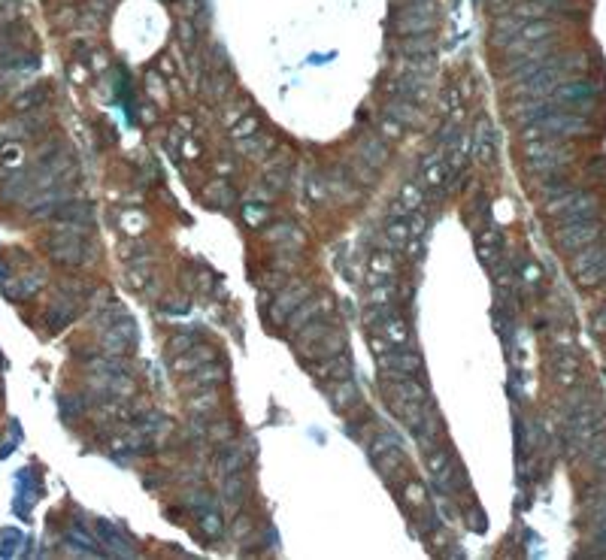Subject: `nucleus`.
Listing matches in <instances>:
<instances>
[{
  "label": "nucleus",
  "instance_id": "1",
  "mask_svg": "<svg viewBox=\"0 0 606 560\" xmlns=\"http://www.w3.org/2000/svg\"><path fill=\"white\" fill-rule=\"evenodd\" d=\"M600 221H573V224H558V228L552 230V239H555V248H558L561 255H573L579 252L582 246H588V242H594L597 237H600Z\"/></svg>",
  "mask_w": 606,
  "mask_h": 560
},
{
  "label": "nucleus",
  "instance_id": "2",
  "mask_svg": "<svg viewBox=\"0 0 606 560\" xmlns=\"http://www.w3.org/2000/svg\"><path fill=\"white\" fill-rule=\"evenodd\" d=\"M376 366L382 373H397V375H416L421 370V355L419 352H397V346L385 355H376Z\"/></svg>",
  "mask_w": 606,
  "mask_h": 560
},
{
  "label": "nucleus",
  "instance_id": "3",
  "mask_svg": "<svg viewBox=\"0 0 606 560\" xmlns=\"http://www.w3.org/2000/svg\"><path fill=\"white\" fill-rule=\"evenodd\" d=\"M382 112L397 119L403 128H421V124H425V112L419 110V103H412V100H406V97H385Z\"/></svg>",
  "mask_w": 606,
  "mask_h": 560
},
{
  "label": "nucleus",
  "instance_id": "4",
  "mask_svg": "<svg viewBox=\"0 0 606 560\" xmlns=\"http://www.w3.org/2000/svg\"><path fill=\"white\" fill-rule=\"evenodd\" d=\"M306 294H310V285H306V282H297V285H292L288 291H282L276 297V303H273V312H270L273 321H288V315L303 303Z\"/></svg>",
  "mask_w": 606,
  "mask_h": 560
},
{
  "label": "nucleus",
  "instance_id": "5",
  "mask_svg": "<svg viewBox=\"0 0 606 560\" xmlns=\"http://www.w3.org/2000/svg\"><path fill=\"white\" fill-rule=\"evenodd\" d=\"M310 370L319 375V379L339 382V379H348V375H352V361H348L346 352H339L334 357H325V364H310Z\"/></svg>",
  "mask_w": 606,
  "mask_h": 560
},
{
  "label": "nucleus",
  "instance_id": "6",
  "mask_svg": "<svg viewBox=\"0 0 606 560\" xmlns=\"http://www.w3.org/2000/svg\"><path fill=\"white\" fill-rule=\"evenodd\" d=\"M330 306H334V297H330V294L319 297V300H310V303H306V300H303V303L297 306L292 315H288V319H292V330H297V328H301V324L312 321V319H319V315H321V312H328Z\"/></svg>",
  "mask_w": 606,
  "mask_h": 560
},
{
  "label": "nucleus",
  "instance_id": "7",
  "mask_svg": "<svg viewBox=\"0 0 606 560\" xmlns=\"http://www.w3.org/2000/svg\"><path fill=\"white\" fill-rule=\"evenodd\" d=\"M328 397L337 412H348V406L358 400V384H355V379H339L334 384H328Z\"/></svg>",
  "mask_w": 606,
  "mask_h": 560
},
{
  "label": "nucleus",
  "instance_id": "8",
  "mask_svg": "<svg viewBox=\"0 0 606 560\" xmlns=\"http://www.w3.org/2000/svg\"><path fill=\"white\" fill-rule=\"evenodd\" d=\"M355 152H358L361 161H367L370 167H382V164L388 161V146H385V139H382L379 133H373V137H364Z\"/></svg>",
  "mask_w": 606,
  "mask_h": 560
},
{
  "label": "nucleus",
  "instance_id": "9",
  "mask_svg": "<svg viewBox=\"0 0 606 560\" xmlns=\"http://www.w3.org/2000/svg\"><path fill=\"white\" fill-rule=\"evenodd\" d=\"M339 352H346V333L337 330V328H330L325 337L319 339V346L310 348V357H334Z\"/></svg>",
  "mask_w": 606,
  "mask_h": 560
},
{
  "label": "nucleus",
  "instance_id": "10",
  "mask_svg": "<svg viewBox=\"0 0 606 560\" xmlns=\"http://www.w3.org/2000/svg\"><path fill=\"white\" fill-rule=\"evenodd\" d=\"M379 330L385 333V339L392 342V346H397V348H403V346H410V342H412L410 324H406V321L401 319V315H392V319H385Z\"/></svg>",
  "mask_w": 606,
  "mask_h": 560
},
{
  "label": "nucleus",
  "instance_id": "11",
  "mask_svg": "<svg viewBox=\"0 0 606 560\" xmlns=\"http://www.w3.org/2000/svg\"><path fill=\"white\" fill-rule=\"evenodd\" d=\"M328 330H330V324H328V321H321V319L306 321V324H301L297 330H292V333H294V346H303V342H319Z\"/></svg>",
  "mask_w": 606,
  "mask_h": 560
},
{
  "label": "nucleus",
  "instance_id": "12",
  "mask_svg": "<svg viewBox=\"0 0 606 560\" xmlns=\"http://www.w3.org/2000/svg\"><path fill=\"white\" fill-rule=\"evenodd\" d=\"M446 173H449V167H446L443 161L425 164V167H421L419 185H421V188H439V185H446Z\"/></svg>",
  "mask_w": 606,
  "mask_h": 560
},
{
  "label": "nucleus",
  "instance_id": "13",
  "mask_svg": "<svg viewBox=\"0 0 606 560\" xmlns=\"http://www.w3.org/2000/svg\"><path fill=\"white\" fill-rule=\"evenodd\" d=\"M225 379H228L225 366H215V370H210V366H197V375L188 382V388H210V384H221Z\"/></svg>",
  "mask_w": 606,
  "mask_h": 560
},
{
  "label": "nucleus",
  "instance_id": "14",
  "mask_svg": "<svg viewBox=\"0 0 606 560\" xmlns=\"http://www.w3.org/2000/svg\"><path fill=\"white\" fill-rule=\"evenodd\" d=\"M119 228L128 233V237H140V233L146 230V215L137 212V209H124L119 215Z\"/></svg>",
  "mask_w": 606,
  "mask_h": 560
},
{
  "label": "nucleus",
  "instance_id": "15",
  "mask_svg": "<svg viewBox=\"0 0 606 560\" xmlns=\"http://www.w3.org/2000/svg\"><path fill=\"white\" fill-rule=\"evenodd\" d=\"M370 273L382 275V279H392V275L397 273V261L392 252H376L370 255Z\"/></svg>",
  "mask_w": 606,
  "mask_h": 560
},
{
  "label": "nucleus",
  "instance_id": "16",
  "mask_svg": "<svg viewBox=\"0 0 606 560\" xmlns=\"http://www.w3.org/2000/svg\"><path fill=\"white\" fill-rule=\"evenodd\" d=\"M403 503H410L412 509H425L428 506V488L421 482H403Z\"/></svg>",
  "mask_w": 606,
  "mask_h": 560
},
{
  "label": "nucleus",
  "instance_id": "17",
  "mask_svg": "<svg viewBox=\"0 0 606 560\" xmlns=\"http://www.w3.org/2000/svg\"><path fill=\"white\" fill-rule=\"evenodd\" d=\"M264 239H267V242H282V246H285V239L303 242L301 230H297L294 224H288V221H282V224H273V228H270L267 233H264Z\"/></svg>",
  "mask_w": 606,
  "mask_h": 560
},
{
  "label": "nucleus",
  "instance_id": "18",
  "mask_svg": "<svg viewBox=\"0 0 606 560\" xmlns=\"http://www.w3.org/2000/svg\"><path fill=\"white\" fill-rule=\"evenodd\" d=\"M470 133H458V137H455V143L449 146V164H452V170H461L464 167V161H467V152H470Z\"/></svg>",
  "mask_w": 606,
  "mask_h": 560
},
{
  "label": "nucleus",
  "instance_id": "19",
  "mask_svg": "<svg viewBox=\"0 0 606 560\" xmlns=\"http://www.w3.org/2000/svg\"><path fill=\"white\" fill-rule=\"evenodd\" d=\"M449 464H452V455H449L446 448H437V446L425 448V466H428L430 475H437L439 470H446Z\"/></svg>",
  "mask_w": 606,
  "mask_h": 560
},
{
  "label": "nucleus",
  "instance_id": "20",
  "mask_svg": "<svg viewBox=\"0 0 606 560\" xmlns=\"http://www.w3.org/2000/svg\"><path fill=\"white\" fill-rule=\"evenodd\" d=\"M185 406H188V412H194V415H206V412H210V409H219L221 403H219V394L206 388L201 397H191Z\"/></svg>",
  "mask_w": 606,
  "mask_h": 560
},
{
  "label": "nucleus",
  "instance_id": "21",
  "mask_svg": "<svg viewBox=\"0 0 606 560\" xmlns=\"http://www.w3.org/2000/svg\"><path fill=\"white\" fill-rule=\"evenodd\" d=\"M385 237H388V242H392V246L401 248L403 242L412 237V233H410V221H406V219H392V221L385 224Z\"/></svg>",
  "mask_w": 606,
  "mask_h": 560
},
{
  "label": "nucleus",
  "instance_id": "22",
  "mask_svg": "<svg viewBox=\"0 0 606 560\" xmlns=\"http://www.w3.org/2000/svg\"><path fill=\"white\" fill-rule=\"evenodd\" d=\"M403 133H406V128H403L401 121L382 112V119H379V137L385 139V143H397V139H403Z\"/></svg>",
  "mask_w": 606,
  "mask_h": 560
},
{
  "label": "nucleus",
  "instance_id": "23",
  "mask_svg": "<svg viewBox=\"0 0 606 560\" xmlns=\"http://www.w3.org/2000/svg\"><path fill=\"white\" fill-rule=\"evenodd\" d=\"M394 294H397V285L388 279L376 282V285H370V294H367V303H394Z\"/></svg>",
  "mask_w": 606,
  "mask_h": 560
},
{
  "label": "nucleus",
  "instance_id": "24",
  "mask_svg": "<svg viewBox=\"0 0 606 560\" xmlns=\"http://www.w3.org/2000/svg\"><path fill=\"white\" fill-rule=\"evenodd\" d=\"M270 219V209L261 206V203H246L243 206V221L249 224V228H258V224H264Z\"/></svg>",
  "mask_w": 606,
  "mask_h": 560
},
{
  "label": "nucleus",
  "instance_id": "25",
  "mask_svg": "<svg viewBox=\"0 0 606 560\" xmlns=\"http://www.w3.org/2000/svg\"><path fill=\"white\" fill-rule=\"evenodd\" d=\"M437 110L443 112V115H449L452 110H458V88H455V85H446L443 91H439V97H437Z\"/></svg>",
  "mask_w": 606,
  "mask_h": 560
},
{
  "label": "nucleus",
  "instance_id": "26",
  "mask_svg": "<svg viewBox=\"0 0 606 560\" xmlns=\"http://www.w3.org/2000/svg\"><path fill=\"white\" fill-rule=\"evenodd\" d=\"M421 197H425V194H421V185H419V182H406V185L401 188V203L410 206V209H419V206H421Z\"/></svg>",
  "mask_w": 606,
  "mask_h": 560
},
{
  "label": "nucleus",
  "instance_id": "27",
  "mask_svg": "<svg viewBox=\"0 0 606 560\" xmlns=\"http://www.w3.org/2000/svg\"><path fill=\"white\" fill-rule=\"evenodd\" d=\"M225 503H228V509L243 503V482L234 479V475H228V482H225Z\"/></svg>",
  "mask_w": 606,
  "mask_h": 560
},
{
  "label": "nucleus",
  "instance_id": "28",
  "mask_svg": "<svg viewBox=\"0 0 606 560\" xmlns=\"http://www.w3.org/2000/svg\"><path fill=\"white\" fill-rule=\"evenodd\" d=\"M128 342H131V339H121L119 330H112V333H106V337H103V352H106V355H124Z\"/></svg>",
  "mask_w": 606,
  "mask_h": 560
},
{
  "label": "nucleus",
  "instance_id": "29",
  "mask_svg": "<svg viewBox=\"0 0 606 560\" xmlns=\"http://www.w3.org/2000/svg\"><path fill=\"white\" fill-rule=\"evenodd\" d=\"M146 85H149V94H152V97H164V94H167V82H164V76L158 70L146 73Z\"/></svg>",
  "mask_w": 606,
  "mask_h": 560
},
{
  "label": "nucleus",
  "instance_id": "30",
  "mask_svg": "<svg viewBox=\"0 0 606 560\" xmlns=\"http://www.w3.org/2000/svg\"><path fill=\"white\" fill-rule=\"evenodd\" d=\"M255 133H258V119H255V115H246L243 124H237V128L230 130V137H234V139H246V137H255Z\"/></svg>",
  "mask_w": 606,
  "mask_h": 560
},
{
  "label": "nucleus",
  "instance_id": "31",
  "mask_svg": "<svg viewBox=\"0 0 606 560\" xmlns=\"http://www.w3.org/2000/svg\"><path fill=\"white\" fill-rule=\"evenodd\" d=\"M406 221H410V233H412V237H421V233H425V228H428V215L421 212V209H410Z\"/></svg>",
  "mask_w": 606,
  "mask_h": 560
},
{
  "label": "nucleus",
  "instance_id": "32",
  "mask_svg": "<svg viewBox=\"0 0 606 560\" xmlns=\"http://www.w3.org/2000/svg\"><path fill=\"white\" fill-rule=\"evenodd\" d=\"M388 448H403L394 433H382V436L373 439V455H382V451H388Z\"/></svg>",
  "mask_w": 606,
  "mask_h": 560
},
{
  "label": "nucleus",
  "instance_id": "33",
  "mask_svg": "<svg viewBox=\"0 0 606 560\" xmlns=\"http://www.w3.org/2000/svg\"><path fill=\"white\" fill-rule=\"evenodd\" d=\"M473 161L488 167V164L494 161V146L491 143H476V149H473Z\"/></svg>",
  "mask_w": 606,
  "mask_h": 560
},
{
  "label": "nucleus",
  "instance_id": "34",
  "mask_svg": "<svg viewBox=\"0 0 606 560\" xmlns=\"http://www.w3.org/2000/svg\"><path fill=\"white\" fill-rule=\"evenodd\" d=\"M455 137H458V124H455V119H446L443 124H439V143H443V146H452Z\"/></svg>",
  "mask_w": 606,
  "mask_h": 560
},
{
  "label": "nucleus",
  "instance_id": "35",
  "mask_svg": "<svg viewBox=\"0 0 606 560\" xmlns=\"http://www.w3.org/2000/svg\"><path fill=\"white\" fill-rule=\"evenodd\" d=\"M206 436H212L215 442H225L228 436H234V427L228 421H219L215 427H206Z\"/></svg>",
  "mask_w": 606,
  "mask_h": 560
},
{
  "label": "nucleus",
  "instance_id": "36",
  "mask_svg": "<svg viewBox=\"0 0 606 560\" xmlns=\"http://www.w3.org/2000/svg\"><path fill=\"white\" fill-rule=\"evenodd\" d=\"M392 342L385 339V333H382V337H376V333H370V352L373 355H385V352H392Z\"/></svg>",
  "mask_w": 606,
  "mask_h": 560
},
{
  "label": "nucleus",
  "instance_id": "37",
  "mask_svg": "<svg viewBox=\"0 0 606 560\" xmlns=\"http://www.w3.org/2000/svg\"><path fill=\"white\" fill-rule=\"evenodd\" d=\"M203 530L210 533V536H219L221 533V518L215 515V512H210V515H203Z\"/></svg>",
  "mask_w": 606,
  "mask_h": 560
},
{
  "label": "nucleus",
  "instance_id": "38",
  "mask_svg": "<svg viewBox=\"0 0 606 560\" xmlns=\"http://www.w3.org/2000/svg\"><path fill=\"white\" fill-rule=\"evenodd\" d=\"M521 279L530 282V285H537V282L543 279V270H539L537 264H525V266H521Z\"/></svg>",
  "mask_w": 606,
  "mask_h": 560
},
{
  "label": "nucleus",
  "instance_id": "39",
  "mask_svg": "<svg viewBox=\"0 0 606 560\" xmlns=\"http://www.w3.org/2000/svg\"><path fill=\"white\" fill-rule=\"evenodd\" d=\"M191 342H194L191 337H173V339H170V352L182 355V352H185V348H191Z\"/></svg>",
  "mask_w": 606,
  "mask_h": 560
},
{
  "label": "nucleus",
  "instance_id": "40",
  "mask_svg": "<svg viewBox=\"0 0 606 560\" xmlns=\"http://www.w3.org/2000/svg\"><path fill=\"white\" fill-rule=\"evenodd\" d=\"M403 246H406V252H410L412 261H419V257H421V237H416V239L410 237V239L403 242Z\"/></svg>",
  "mask_w": 606,
  "mask_h": 560
},
{
  "label": "nucleus",
  "instance_id": "41",
  "mask_svg": "<svg viewBox=\"0 0 606 560\" xmlns=\"http://www.w3.org/2000/svg\"><path fill=\"white\" fill-rule=\"evenodd\" d=\"M246 115V106H234L230 112H225V124H234V121H239Z\"/></svg>",
  "mask_w": 606,
  "mask_h": 560
},
{
  "label": "nucleus",
  "instance_id": "42",
  "mask_svg": "<svg viewBox=\"0 0 606 560\" xmlns=\"http://www.w3.org/2000/svg\"><path fill=\"white\" fill-rule=\"evenodd\" d=\"M310 194H312V200H321V197H325V185H321V179H312V182H310Z\"/></svg>",
  "mask_w": 606,
  "mask_h": 560
},
{
  "label": "nucleus",
  "instance_id": "43",
  "mask_svg": "<svg viewBox=\"0 0 606 560\" xmlns=\"http://www.w3.org/2000/svg\"><path fill=\"white\" fill-rule=\"evenodd\" d=\"M182 155L197 158V155H201V146H197V143H191V139H185V143H182Z\"/></svg>",
  "mask_w": 606,
  "mask_h": 560
}]
</instances>
